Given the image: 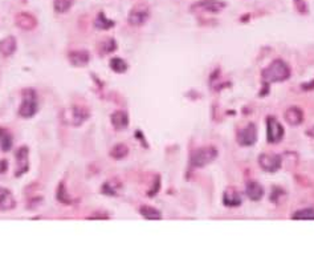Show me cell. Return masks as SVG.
I'll use <instances>...</instances> for the list:
<instances>
[{
	"label": "cell",
	"mask_w": 314,
	"mask_h": 255,
	"mask_svg": "<svg viewBox=\"0 0 314 255\" xmlns=\"http://www.w3.org/2000/svg\"><path fill=\"white\" fill-rule=\"evenodd\" d=\"M68 60L73 67L81 68V67L88 65V63L90 61V54L85 50L70 51L68 54Z\"/></svg>",
	"instance_id": "cell-13"
},
{
	"label": "cell",
	"mask_w": 314,
	"mask_h": 255,
	"mask_svg": "<svg viewBox=\"0 0 314 255\" xmlns=\"http://www.w3.org/2000/svg\"><path fill=\"white\" fill-rule=\"evenodd\" d=\"M109 65L112 71L116 73H125L129 69V64L124 59H121V57H113V59H110Z\"/></svg>",
	"instance_id": "cell-25"
},
{
	"label": "cell",
	"mask_w": 314,
	"mask_h": 255,
	"mask_svg": "<svg viewBox=\"0 0 314 255\" xmlns=\"http://www.w3.org/2000/svg\"><path fill=\"white\" fill-rule=\"evenodd\" d=\"M218 157V149L215 146H202L192 150L190 156V165L195 169L204 168L207 165L216 160Z\"/></svg>",
	"instance_id": "cell-3"
},
{
	"label": "cell",
	"mask_w": 314,
	"mask_h": 255,
	"mask_svg": "<svg viewBox=\"0 0 314 255\" xmlns=\"http://www.w3.org/2000/svg\"><path fill=\"white\" fill-rule=\"evenodd\" d=\"M18 42L15 36H7L3 40H0V54L4 57H10L16 52Z\"/></svg>",
	"instance_id": "cell-18"
},
{
	"label": "cell",
	"mask_w": 314,
	"mask_h": 255,
	"mask_svg": "<svg viewBox=\"0 0 314 255\" xmlns=\"http://www.w3.org/2000/svg\"><path fill=\"white\" fill-rule=\"evenodd\" d=\"M15 156L16 164H18L15 175L16 177H22L30 169V149H28V146H20L16 150Z\"/></svg>",
	"instance_id": "cell-10"
},
{
	"label": "cell",
	"mask_w": 314,
	"mask_h": 255,
	"mask_svg": "<svg viewBox=\"0 0 314 255\" xmlns=\"http://www.w3.org/2000/svg\"><path fill=\"white\" fill-rule=\"evenodd\" d=\"M290 67L288 63H285L281 59L273 60L270 64L262 71V79L265 84H274V83H282L290 77Z\"/></svg>",
	"instance_id": "cell-1"
},
{
	"label": "cell",
	"mask_w": 314,
	"mask_h": 255,
	"mask_svg": "<svg viewBox=\"0 0 314 255\" xmlns=\"http://www.w3.org/2000/svg\"><path fill=\"white\" fill-rule=\"evenodd\" d=\"M227 7L223 0H199L190 7L192 14H219Z\"/></svg>",
	"instance_id": "cell-4"
},
{
	"label": "cell",
	"mask_w": 314,
	"mask_h": 255,
	"mask_svg": "<svg viewBox=\"0 0 314 255\" xmlns=\"http://www.w3.org/2000/svg\"><path fill=\"white\" fill-rule=\"evenodd\" d=\"M285 191L281 189V187L278 186H273L272 187V194H270V201L273 202V203H277L278 202V198L280 197H282L284 195Z\"/></svg>",
	"instance_id": "cell-31"
},
{
	"label": "cell",
	"mask_w": 314,
	"mask_h": 255,
	"mask_svg": "<svg viewBox=\"0 0 314 255\" xmlns=\"http://www.w3.org/2000/svg\"><path fill=\"white\" fill-rule=\"evenodd\" d=\"M258 165L266 173H276L282 168V156L276 153H262L258 156Z\"/></svg>",
	"instance_id": "cell-8"
},
{
	"label": "cell",
	"mask_w": 314,
	"mask_h": 255,
	"mask_svg": "<svg viewBox=\"0 0 314 255\" xmlns=\"http://www.w3.org/2000/svg\"><path fill=\"white\" fill-rule=\"evenodd\" d=\"M285 130L278 120L273 116L266 117V141L268 144H278L284 138Z\"/></svg>",
	"instance_id": "cell-7"
},
{
	"label": "cell",
	"mask_w": 314,
	"mask_h": 255,
	"mask_svg": "<svg viewBox=\"0 0 314 255\" xmlns=\"http://www.w3.org/2000/svg\"><path fill=\"white\" fill-rule=\"evenodd\" d=\"M150 7L146 3L136 4L128 15V23L132 27H140L150 19Z\"/></svg>",
	"instance_id": "cell-5"
},
{
	"label": "cell",
	"mask_w": 314,
	"mask_h": 255,
	"mask_svg": "<svg viewBox=\"0 0 314 255\" xmlns=\"http://www.w3.org/2000/svg\"><path fill=\"white\" fill-rule=\"evenodd\" d=\"M56 198L57 201L60 202V203H62V205H73V202H74V199L68 194L66 186H65L64 182L58 183V186H57L56 190Z\"/></svg>",
	"instance_id": "cell-22"
},
{
	"label": "cell",
	"mask_w": 314,
	"mask_h": 255,
	"mask_svg": "<svg viewBox=\"0 0 314 255\" xmlns=\"http://www.w3.org/2000/svg\"><path fill=\"white\" fill-rule=\"evenodd\" d=\"M136 137H140V136H142V132H140V130H138V132H136ZM140 141L144 142V146H148V144H146V141H144V137H140Z\"/></svg>",
	"instance_id": "cell-34"
},
{
	"label": "cell",
	"mask_w": 314,
	"mask_h": 255,
	"mask_svg": "<svg viewBox=\"0 0 314 255\" xmlns=\"http://www.w3.org/2000/svg\"><path fill=\"white\" fill-rule=\"evenodd\" d=\"M74 0H53V10L57 14H65L72 8Z\"/></svg>",
	"instance_id": "cell-28"
},
{
	"label": "cell",
	"mask_w": 314,
	"mask_h": 255,
	"mask_svg": "<svg viewBox=\"0 0 314 255\" xmlns=\"http://www.w3.org/2000/svg\"><path fill=\"white\" fill-rule=\"evenodd\" d=\"M117 42L113 38H108L100 43V54L101 55H109L116 52L117 50Z\"/></svg>",
	"instance_id": "cell-26"
},
{
	"label": "cell",
	"mask_w": 314,
	"mask_h": 255,
	"mask_svg": "<svg viewBox=\"0 0 314 255\" xmlns=\"http://www.w3.org/2000/svg\"><path fill=\"white\" fill-rule=\"evenodd\" d=\"M246 195L250 201L258 202L262 201V198L264 197V187L258 182V181H248L246 185Z\"/></svg>",
	"instance_id": "cell-14"
},
{
	"label": "cell",
	"mask_w": 314,
	"mask_h": 255,
	"mask_svg": "<svg viewBox=\"0 0 314 255\" xmlns=\"http://www.w3.org/2000/svg\"><path fill=\"white\" fill-rule=\"evenodd\" d=\"M258 126L254 122H250L242 129H240V132L238 133V144L240 146H244V148H250V146H254L258 142Z\"/></svg>",
	"instance_id": "cell-9"
},
{
	"label": "cell",
	"mask_w": 314,
	"mask_h": 255,
	"mask_svg": "<svg viewBox=\"0 0 314 255\" xmlns=\"http://www.w3.org/2000/svg\"><path fill=\"white\" fill-rule=\"evenodd\" d=\"M292 219L294 221H314V209L306 207V209L297 210L292 214Z\"/></svg>",
	"instance_id": "cell-24"
},
{
	"label": "cell",
	"mask_w": 314,
	"mask_h": 255,
	"mask_svg": "<svg viewBox=\"0 0 314 255\" xmlns=\"http://www.w3.org/2000/svg\"><path fill=\"white\" fill-rule=\"evenodd\" d=\"M159 189H160V177H159V175H156V179H154V182H152V189L148 191V197H156V195L158 194Z\"/></svg>",
	"instance_id": "cell-30"
},
{
	"label": "cell",
	"mask_w": 314,
	"mask_h": 255,
	"mask_svg": "<svg viewBox=\"0 0 314 255\" xmlns=\"http://www.w3.org/2000/svg\"><path fill=\"white\" fill-rule=\"evenodd\" d=\"M140 214L146 219H150V221H159L162 219V213L160 210L152 207V206L144 205L140 207Z\"/></svg>",
	"instance_id": "cell-20"
},
{
	"label": "cell",
	"mask_w": 314,
	"mask_h": 255,
	"mask_svg": "<svg viewBox=\"0 0 314 255\" xmlns=\"http://www.w3.org/2000/svg\"><path fill=\"white\" fill-rule=\"evenodd\" d=\"M284 120L290 126H298L304 122V112L300 107H289L284 113Z\"/></svg>",
	"instance_id": "cell-15"
},
{
	"label": "cell",
	"mask_w": 314,
	"mask_h": 255,
	"mask_svg": "<svg viewBox=\"0 0 314 255\" xmlns=\"http://www.w3.org/2000/svg\"><path fill=\"white\" fill-rule=\"evenodd\" d=\"M8 170V161L0 160V174H4Z\"/></svg>",
	"instance_id": "cell-32"
},
{
	"label": "cell",
	"mask_w": 314,
	"mask_h": 255,
	"mask_svg": "<svg viewBox=\"0 0 314 255\" xmlns=\"http://www.w3.org/2000/svg\"><path fill=\"white\" fill-rule=\"evenodd\" d=\"M23 101H22L19 108V116H22L23 118L34 117L38 111L36 93L32 89H26L23 92Z\"/></svg>",
	"instance_id": "cell-6"
},
{
	"label": "cell",
	"mask_w": 314,
	"mask_h": 255,
	"mask_svg": "<svg viewBox=\"0 0 314 255\" xmlns=\"http://www.w3.org/2000/svg\"><path fill=\"white\" fill-rule=\"evenodd\" d=\"M90 117L89 109L81 105H72L61 112V121L69 126H81Z\"/></svg>",
	"instance_id": "cell-2"
},
{
	"label": "cell",
	"mask_w": 314,
	"mask_h": 255,
	"mask_svg": "<svg viewBox=\"0 0 314 255\" xmlns=\"http://www.w3.org/2000/svg\"><path fill=\"white\" fill-rule=\"evenodd\" d=\"M121 182L118 181V179H109V181H106L105 183L102 185L101 187V191H102V194L105 195H110V197H116L120 193V189H121Z\"/></svg>",
	"instance_id": "cell-19"
},
{
	"label": "cell",
	"mask_w": 314,
	"mask_h": 255,
	"mask_svg": "<svg viewBox=\"0 0 314 255\" xmlns=\"http://www.w3.org/2000/svg\"><path fill=\"white\" fill-rule=\"evenodd\" d=\"M110 122L116 130H125L129 126V114L125 111H116L110 116Z\"/></svg>",
	"instance_id": "cell-16"
},
{
	"label": "cell",
	"mask_w": 314,
	"mask_h": 255,
	"mask_svg": "<svg viewBox=\"0 0 314 255\" xmlns=\"http://www.w3.org/2000/svg\"><path fill=\"white\" fill-rule=\"evenodd\" d=\"M223 203L227 207H238L242 203V195L238 189L231 186L227 187L223 193Z\"/></svg>",
	"instance_id": "cell-11"
},
{
	"label": "cell",
	"mask_w": 314,
	"mask_h": 255,
	"mask_svg": "<svg viewBox=\"0 0 314 255\" xmlns=\"http://www.w3.org/2000/svg\"><path fill=\"white\" fill-rule=\"evenodd\" d=\"M114 26H116L114 20L106 18V15L104 12H100L94 20V27L100 31H108L110 30V28H113Z\"/></svg>",
	"instance_id": "cell-23"
},
{
	"label": "cell",
	"mask_w": 314,
	"mask_h": 255,
	"mask_svg": "<svg viewBox=\"0 0 314 255\" xmlns=\"http://www.w3.org/2000/svg\"><path fill=\"white\" fill-rule=\"evenodd\" d=\"M16 26L23 31H32L38 26V19L28 12H19L15 18Z\"/></svg>",
	"instance_id": "cell-12"
},
{
	"label": "cell",
	"mask_w": 314,
	"mask_h": 255,
	"mask_svg": "<svg viewBox=\"0 0 314 255\" xmlns=\"http://www.w3.org/2000/svg\"><path fill=\"white\" fill-rule=\"evenodd\" d=\"M293 2H294V7L298 11V14H301V15H308L309 14V8H308V4L305 0H293Z\"/></svg>",
	"instance_id": "cell-29"
},
{
	"label": "cell",
	"mask_w": 314,
	"mask_h": 255,
	"mask_svg": "<svg viewBox=\"0 0 314 255\" xmlns=\"http://www.w3.org/2000/svg\"><path fill=\"white\" fill-rule=\"evenodd\" d=\"M14 145V137L6 128L0 126V148L3 152H10Z\"/></svg>",
	"instance_id": "cell-21"
},
{
	"label": "cell",
	"mask_w": 314,
	"mask_h": 255,
	"mask_svg": "<svg viewBox=\"0 0 314 255\" xmlns=\"http://www.w3.org/2000/svg\"><path fill=\"white\" fill-rule=\"evenodd\" d=\"M16 207V199L8 189H0V211H10Z\"/></svg>",
	"instance_id": "cell-17"
},
{
	"label": "cell",
	"mask_w": 314,
	"mask_h": 255,
	"mask_svg": "<svg viewBox=\"0 0 314 255\" xmlns=\"http://www.w3.org/2000/svg\"><path fill=\"white\" fill-rule=\"evenodd\" d=\"M306 134L309 137L314 138V126H312V128H309V129L306 130Z\"/></svg>",
	"instance_id": "cell-33"
},
{
	"label": "cell",
	"mask_w": 314,
	"mask_h": 255,
	"mask_svg": "<svg viewBox=\"0 0 314 255\" xmlns=\"http://www.w3.org/2000/svg\"><path fill=\"white\" fill-rule=\"evenodd\" d=\"M128 154H129V148L125 144L114 145L110 150V157L114 160H124Z\"/></svg>",
	"instance_id": "cell-27"
}]
</instances>
